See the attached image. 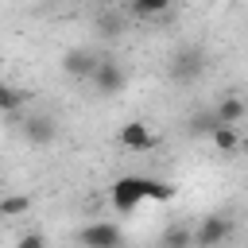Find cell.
Wrapping results in <instances>:
<instances>
[{
  "instance_id": "30bf717a",
  "label": "cell",
  "mask_w": 248,
  "mask_h": 248,
  "mask_svg": "<svg viewBox=\"0 0 248 248\" xmlns=\"http://www.w3.org/2000/svg\"><path fill=\"white\" fill-rule=\"evenodd\" d=\"M140 190H143V202H147V198H155V202H170V198H174V186L163 182V178H143V174H140Z\"/></svg>"
},
{
  "instance_id": "9c48e42d",
  "label": "cell",
  "mask_w": 248,
  "mask_h": 248,
  "mask_svg": "<svg viewBox=\"0 0 248 248\" xmlns=\"http://www.w3.org/2000/svg\"><path fill=\"white\" fill-rule=\"evenodd\" d=\"M93 66H97V58H93L89 50H70V54L62 58V70H66L70 78H89Z\"/></svg>"
},
{
  "instance_id": "8fae6325",
  "label": "cell",
  "mask_w": 248,
  "mask_h": 248,
  "mask_svg": "<svg viewBox=\"0 0 248 248\" xmlns=\"http://www.w3.org/2000/svg\"><path fill=\"white\" fill-rule=\"evenodd\" d=\"M190 244H194V229H186L182 221L163 232V248H190Z\"/></svg>"
},
{
  "instance_id": "5b68a950",
  "label": "cell",
  "mask_w": 248,
  "mask_h": 248,
  "mask_svg": "<svg viewBox=\"0 0 248 248\" xmlns=\"http://www.w3.org/2000/svg\"><path fill=\"white\" fill-rule=\"evenodd\" d=\"M116 143L128 147V151H151V147L159 143V136H155L143 120H128V124L116 132Z\"/></svg>"
},
{
  "instance_id": "8992f818",
  "label": "cell",
  "mask_w": 248,
  "mask_h": 248,
  "mask_svg": "<svg viewBox=\"0 0 248 248\" xmlns=\"http://www.w3.org/2000/svg\"><path fill=\"white\" fill-rule=\"evenodd\" d=\"M23 140H27V143H39V147L54 143V140H58V124H54V116H46V112H31V116L23 120Z\"/></svg>"
},
{
  "instance_id": "2e32d148",
  "label": "cell",
  "mask_w": 248,
  "mask_h": 248,
  "mask_svg": "<svg viewBox=\"0 0 248 248\" xmlns=\"http://www.w3.org/2000/svg\"><path fill=\"white\" fill-rule=\"evenodd\" d=\"M19 105H23V89L0 81V112H12V108H19Z\"/></svg>"
},
{
  "instance_id": "5bb4252c",
  "label": "cell",
  "mask_w": 248,
  "mask_h": 248,
  "mask_svg": "<svg viewBox=\"0 0 248 248\" xmlns=\"http://www.w3.org/2000/svg\"><path fill=\"white\" fill-rule=\"evenodd\" d=\"M97 31H101L105 39H116V35L124 31V16H120V12H105V16H97Z\"/></svg>"
},
{
  "instance_id": "7c38bea8",
  "label": "cell",
  "mask_w": 248,
  "mask_h": 248,
  "mask_svg": "<svg viewBox=\"0 0 248 248\" xmlns=\"http://www.w3.org/2000/svg\"><path fill=\"white\" fill-rule=\"evenodd\" d=\"M209 136H213V143H217L221 151H236V147H240V140H236V128H232V124H213V132H209Z\"/></svg>"
},
{
  "instance_id": "52a82bcc",
  "label": "cell",
  "mask_w": 248,
  "mask_h": 248,
  "mask_svg": "<svg viewBox=\"0 0 248 248\" xmlns=\"http://www.w3.org/2000/svg\"><path fill=\"white\" fill-rule=\"evenodd\" d=\"M81 244L85 248H120V229L112 221H93L81 229Z\"/></svg>"
},
{
  "instance_id": "277c9868",
  "label": "cell",
  "mask_w": 248,
  "mask_h": 248,
  "mask_svg": "<svg viewBox=\"0 0 248 248\" xmlns=\"http://www.w3.org/2000/svg\"><path fill=\"white\" fill-rule=\"evenodd\" d=\"M229 232H232V221L225 213H213V217H202V225L194 232V244L198 248H217V244L229 240Z\"/></svg>"
},
{
  "instance_id": "9a60e30c",
  "label": "cell",
  "mask_w": 248,
  "mask_h": 248,
  "mask_svg": "<svg viewBox=\"0 0 248 248\" xmlns=\"http://www.w3.org/2000/svg\"><path fill=\"white\" fill-rule=\"evenodd\" d=\"M170 4H174V0H132V12L143 16V19H151V16H163Z\"/></svg>"
},
{
  "instance_id": "6da1fadb",
  "label": "cell",
  "mask_w": 248,
  "mask_h": 248,
  "mask_svg": "<svg viewBox=\"0 0 248 248\" xmlns=\"http://www.w3.org/2000/svg\"><path fill=\"white\" fill-rule=\"evenodd\" d=\"M205 50L202 46H178L174 54H170V66H167V74H170V81H178V85H194L202 74H205Z\"/></svg>"
},
{
  "instance_id": "e0dca14e",
  "label": "cell",
  "mask_w": 248,
  "mask_h": 248,
  "mask_svg": "<svg viewBox=\"0 0 248 248\" xmlns=\"http://www.w3.org/2000/svg\"><path fill=\"white\" fill-rule=\"evenodd\" d=\"M16 248H46V236H43V232H23V236L16 240Z\"/></svg>"
},
{
  "instance_id": "ac0fdd59",
  "label": "cell",
  "mask_w": 248,
  "mask_h": 248,
  "mask_svg": "<svg viewBox=\"0 0 248 248\" xmlns=\"http://www.w3.org/2000/svg\"><path fill=\"white\" fill-rule=\"evenodd\" d=\"M240 151H248V136H244V140H240Z\"/></svg>"
},
{
  "instance_id": "7a4b0ae2",
  "label": "cell",
  "mask_w": 248,
  "mask_h": 248,
  "mask_svg": "<svg viewBox=\"0 0 248 248\" xmlns=\"http://www.w3.org/2000/svg\"><path fill=\"white\" fill-rule=\"evenodd\" d=\"M89 81H93V89L101 93V97H116L120 89H124V81H128V74L112 62V58H97V66H93V74H89Z\"/></svg>"
},
{
  "instance_id": "4fadbf2b",
  "label": "cell",
  "mask_w": 248,
  "mask_h": 248,
  "mask_svg": "<svg viewBox=\"0 0 248 248\" xmlns=\"http://www.w3.org/2000/svg\"><path fill=\"white\" fill-rule=\"evenodd\" d=\"M31 209V198L27 194H8V198H0V217H19V213H27Z\"/></svg>"
},
{
  "instance_id": "3957f363",
  "label": "cell",
  "mask_w": 248,
  "mask_h": 248,
  "mask_svg": "<svg viewBox=\"0 0 248 248\" xmlns=\"http://www.w3.org/2000/svg\"><path fill=\"white\" fill-rule=\"evenodd\" d=\"M108 202H112V209H116V213H132V209L143 202L140 174H124V178H116V182H112V190H108Z\"/></svg>"
},
{
  "instance_id": "ba28073f",
  "label": "cell",
  "mask_w": 248,
  "mask_h": 248,
  "mask_svg": "<svg viewBox=\"0 0 248 248\" xmlns=\"http://www.w3.org/2000/svg\"><path fill=\"white\" fill-rule=\"evenodd\" d=\"M244 112H248V105L229 93V97H221V101L213 105V124H232V128H236V124L244 120Z\"/></svg>"
}]
</instances>
